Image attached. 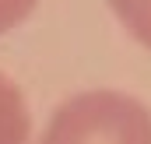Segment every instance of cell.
I'll return each instance as SVG.
<instances>
[{"mask_svg": "<svg viewBox=\"0 0 151 144\" xmlns=\"http://www.w3.org/2000/svg\"><path fill=\"white\" fill-rule=\"evenodd\" d=\"M39 144H151V112L123 91H81L53 112Z\"/></svg>", "mask_w": 151, "mask_h": 144, "instance_id": "1", "label": "cell"}, {"mask_svg": "<svg viewBox=\"0 0 151 144\" xmlns=\"http://www.w3.org/2000/svg\"><path fill=\"white\" fill-rule=\"evenodd\" d=\"M109 7L123 21V28L151 49V0H109Z\"/></svg>", "mask_w": 151, "mask_h": 144, "instance_id": "3", "label": "cell"}, {"mask_svg": "<svg viewBox=\"0 0 151 144\" xmlns=\"http://www.w3.org/2000/svg\"><path fill=\"white\" fill-rule=\"evenodd\" d=\"M35 4L39 0H0V35L11 32V28H18L35 11Z\"/></svg>", "mask_w": 151, "mask_h": 144, "instance_id": "4", "label": "cell"}, {"mask_svg": "<svg viewBox=\"0 0 151 144\" xmlns=\"http://www.w3.org/2000/svg\"><path fill=\"white\" fill-rule=\"evenodd\" d=\"M28 134H32V120L25 95L0 71V144H28Z\"/></svg>", "mask_w": 151, "mask_h": 144, "instance_id": "2", "label": "cell"}]
</instances>
